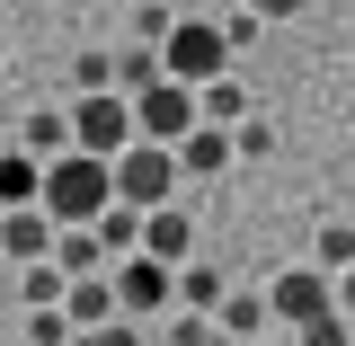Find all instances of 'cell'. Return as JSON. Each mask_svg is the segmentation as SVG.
<instances>
[{
	"label": "cell",
	"instance_id": "1",
	"mask_svg": "<svg viewBox=\"0 0 355 346\" xmlns=\"http://www.w3.org/2000/svg\"><path fill=\"white\" fill-rule=\"evenodd\" d=\"M116 205V160H98V151H62L53 169H44V214L62 222V231H80Z\"/></svg>",
	"mask_w": 355,
	"mask_h": 346
},
{
	"label": "cell",
	"instance_id": "2",
	"mask_svg": "<svg viewBox=\"0 0 355 346\" xmlns=\"http://www.w3.org/2000/svg\"><path fill=\"white\" fill-rule=\"evenodd\" d=\"M71 142L98 151V160H125L142 125H133V89H98V98H71Z\"/></svg>",
	"mask_w": 355,
	"mask_h": 346
},
{
	"label": "cell",
	"instance_id": "3",
	"mask_svg": "<svg viewBox=\"0 0 355 346\" xmlns=\"http://www.w3.org/2000/svg\"><path fill=\"white\" fill-rule=\"evenodd\" d=\"M160 62H169V80H187V89L222 80V71H231V27L178 18V27H169V44H160Z\"/></svg>",
	"mask_w": 355,
	"mask_h": 346
},
{
	"label": "cell",
	"instance_id": "4",
	"mask_svg": "<svg viewBox=\"0 0 355 346\" xmlns=\"http://www.w3.org/2000/svg\"><path fill=\"white\" fill-rule=\"evenodd\" d=\"M133 125H142V142H187V133L205 125V107H196V89L187 80H169V71H160V80L151 89H133Z\"/></svg>",
	"mask_w": 355,
	"mask_h": 346
},
{
	"label": "cell",
	"instance_id": "5",
	"mask_svg": "<svg viewBox=\"0 0 355 346\" xmlns=\"http://www.w3.org/2000/svg\"><path fill=\"white\" fill-rule=\"evenodd\" d=\"M178 178H187V169H178L169 142H133L125 160H116V205H133V214H160Z\"/></svg>",
	"mask_w": 355,
	"mask_h": 346
},
{
	"label": "cell",
	"instance_id": "6",
	"mask_svg": "<svg viewBox=\"0 0 355 346\" xmlns=\"http://www.w3.org/2000/svg\"><path fill=\"white\" fill-rule=\"evenodd\" d=\"M116 302H125V320H142V311H178V266L160 258H116Z\"/></svg>",
	"mask_w": 355,
	"mask_h": 346
},
{
	"label": "cell",
	"instance_id": "7",
	"mask_svg": "<svg viewBox=\"0 0 355 346\" xmlns=\"http://www.w3.org/2000/svg\"><path fill=\"white\" fill-rule=\"evenodd\" d=\"M266 302H275V320H293V329H302V320H320V311H338V275H320V266H284V275H275V284H266Z\"/></svg>",
	"mask_w": 355,
	"mask_h": 346
},
{
	"label": "cell",
	"instance_id": "8",
	"mask_svg": "<svg viewBox=\"0 0 355 346\" xmlns=\"http://www.w3.org/2000/svg\"><path fill=\"white\" fill-rule=\"evenodd\" d=\"M53 240H62V222L44 214V205L0 214V258H9V266H44V258H53Z\"/></svg>",
	"mask_w": 355,
	"mask_h": 346
},
{
	"label": "cell",
	"instance_id": "9",
	"mask_svg": "<svg viewBox=\"0 0 355 346\" xmlns=\"http://www.w3.org/2000/svg\"><path fill=\"white\" fill-rule=\"evenodd\" d=\"M142 258H160V266H187V258H196V222H187V205L142 214Z\"/></svg>",
	"mask_w": 355,
	"mask_h": 346
},
{
	"label": "cell",
	"instance_id": "10",
	"mask_svg": "<svg viewBox=\"0 0 355 346\" xmlns=\"http://www.w3.org/2000/svg\"><path fill=\"white\" fill-rule=\"evenodd\" d=\"M62 311H71V329H107V320H125V302H116V266H107V275H71Z\"/></svg>",
	"mask_w": 355,
	"mask_h": 346
},
{
	"label": "cell",
	"instance_id": "11",
	"mask_svg": "<svg viewBox=\"0 0 355 346\" xmlns=\"http://www.w3.org/2000/svg\"><path fill=\"white\" fill-rule=\"evenodd\" d=\"M18 205H44V160L36 151H0V214Z\"/></svg>",
	"mask_w": 355,
	"mask_h": 346
},
{
	"label": "cell",
	"instance_id": "12",
	"mask_svg": "<svg viewBox=\"0 0 355 346\" xmlns=\"http://www.w3.org/2000/svg\"><path fill=\"white\" fill-rule=\"evenodd\" d=\"M18 151H36L44 169H53L62 151H80V142H71V107H27V142H18Z\"/></svg>",
	"mask_w": 355,
	"mask_h": 346
},
{
	"label": "cell",
	"instance_id": "13",
	"mask_svg": "<svg viewBox=\"0 0 355 346\" xmlns=\"http://www.w3.org/2000/svg\"><path fill=\"white\" fill-rule=\"evenodd\" d=\"M231 160H240V151H231V133H222V125H196L187 142H178V169H187V178H222Z\"/></svg>",
	"mask_w": 355,
	"mask_h": 346
},
{
	"label": "cell",
	"instance_id": "14",
	"mask_svg": "<svg viewBox=\"0 0 355 346\" xmlns=\"http://www.w3.org/2000/svg\"><path fill=\"white\" fill-rule=\"evenodd\" d=\"M222 302H231L222 266H205V258H187V266H178V311H205V320H214Z\"/></svg>",
	"mask_w": 355,
	"mask_h": 346
},
{
	"label": "cell",
	"instance_id": "15",
	"mask_svg": "<svg viewBox=\"0 0 355 346\" xmlns=\"http://www.w3.org/2000/svg\"><path fill=\"white\" fill-rule=\"evenodd\" d=\"M266 320H275V302H266V293H231V302L214 311V329H222V338H240V346H258Z\"/></svg>",
	"mask_w": 355,
	"mask_h": 346
},
{
	"label": "cell",
	"instance_id": "16",
	"mask_svg": "<svg viewBox=\"0 0 355 346\" xmlns=\"http://www.w3.org/2000/svg\"><path fill=\"white\" fill-rule=\"evenodd\" d=\"M196 107H205V125H222V133H240V125H249V89L231 80V71L196 89Z\"/></svg>",
	"mask_w": 355,
	"mask_h": 346
},
{
	"label": "cell",
	"instance_id": "17",
	"mask_svg": "<svg viewBox=\"0 0 355 346\" xmlns=\"http://www.w3.org/2000/svg\"><path fill=\"white\" fill-rule=\"evenodd\" d=\"M53 266H62V275H107V240H98V231H62V240H53Z\"/></svg>",
	"mask_w": 355,
	"mask_h": 346
},
{
	"label": "cell",
	"instance_id": "18",
	"mask_svg": "<svg viewBox=\"0 0 355 346\" xmlns=\"http://www.w3.org/2000/svg\"><path fill=\"white\" fill-rule=\"evenodd\" d=\"M311 266H320V275H347L355 266V222H320V231H311Z\"/></svg>",
	"mask_w": 355,
	"mask_h": 346
},
{
	"label": "cell",
	"instance_id": "19",
	"mask_svg": "<svg viewBox=\"0 0 355 346\" xmlns=\"http://www.w3.org/2000/svg\"><path fill=\"white\" fill-rule=\"evenodd\" d=\"M98 89H116V44H80L71 53V98H98Z\"/></svg>",
	"mask_w": 355,
	"mask_h": 346
},
{
	"label": "cell",
	"instance_id": "20",
	"mask_svg": "<svg viewBox=\"0 0 355 346\" xmlns=\"http://www.w3.org/2000/svg\"><path fill=\"white\" fill-rule=\"evenodd\" d=\"M89 231L107 240V258H133V249H142V214H133V205H107V214L89 222Z\"/></svg>",
	"mask_w": 355,
	"mask_h": 346
},
{
	"label": "cell",
	"instance_id": "21",
	"mask_svg": "<svg viewBox=\"0 0 355 346\" xmlns=\"http://www.w3.org/2000/svg\"><path fill=\"white\" fill-rule=\"evenodd\" d=\"M160 71H169V62H160V44H116V89H151Z\"/></svg>",
	"mask_w": 355,
	"mask_h": 346
},
{
	"label": "cell",
	"instance_id": "22",
	"mask_svg": "<svg viewBox=\"0 0 355 346\" xmlns=\"http://www.w3.org/2000/svg\"><path fill=\"white\" fill-rule=\"evenodd\" d=\"M178 18H187V9H169V0H142L125 27H133V44H169V27H178Z\"/></svg>",
	"mask_w": 355,
	"mask_h": 346
},
{
	"label": "cell",
	"instance_id": "23",
	"mask_svg": "<svg viewBox=\"0 0 355 346\" xmlns=\"http://www.w3.org/2000/svg\"><path fill=\"white\" fill-rule=\"evenodd\" d=\"M293 346H355V320H347V311H320V320L293 329Z\"/></svg>",
	"mask_w": 355,
	"mask_h": 346
},
{
	"label": "cell",
	"instance_id": "24",
	"mask_svg": "<svg viewBox=\"0 0 355 346\" xmlns=\"http://www.w3.org/2000/svg\"><path fill=\"white\" fill-rule=\"evenodd\" d=\"M71 311H27V346H71Z\"/></svg>",
	"mask_w": 355,
	"mask_h": 346
},
{
	"label": "cell",
	"instance_id": "25",
	"mask_svg": "<svg viewBox=\"0 0 355 346\" xmlns=\"http://www.w3.org/2000/svg\"><path fill=\"white\" fill-rule=\"evenodd\" d=\"M231 151H240V160H266V151H275V125H266V116H249V125L231 133Z\"/></svg>",
	"mask_w": 355,
	"mask_h": 346
},
{
	"label": "cell",
	"instance_id": "26",
	"mask_svg": "<svg viewBox=\"0 0 355 346\" xmlns=\"http://www.w3.org/2000/svg\"><path fill=\"white\" fill-rule=\"evenodd\" d=\"M71 346H142V329H133V320H107V329H80Z\"/></svg>",
	"mask_w": 355,
	"mask_h": 346
},
{
	"label": "cell",
	"instance_id": "27",
	"mask_svg": "<svg viewBox=\"0 0 355 346\" xmlns=\"http://www.w3.org/2000/svg\"><path fill=\"white\" fill-rule=\"evenodd\" d=\"M240 9H249V18H266V27H275V18H293L302 0H240Z\"/></svg>",
	"mask_w": 355,
	"mask_h": 346
},
{
	"label": "cell",
	"instance_id": "28",
	"mask_svg": "<svg viewBox=\"0 0 355 346\" xmlns=\"http://www.w3.org/2000/svg\"><path fill=\"white\" fill-rule=\"evenodd\" d=\"M338 311H347V320H355V266H347V275H338Z\"/></svg>",
	"mask_w": 355,
	"mask_h": 346
},
{
	"label": "cell",
	"instance_id": "29",
	"mask_svg": "<svg viewBox=\"0 0 355 346\" xmlns=\"http://www.w3.org/2000/svg\"><path fill=\"white\" fill-rule=\"evenodd\" d=\"M178 9H187V18H196V9H205V0H178Z\"/></svg>",
	"mask_w": 355,
	"mask_h": 346
},
{
	"label": "cell",
	"instance_id": "30",
	"mask_svg": "<svg viewBox=\"0 0 355 346\" xmlns=\"http://www.w3.org/2000/svg\"><path fill=\"white\" fill-rule=\"evenodd\" d=\"M0 266H9V258H0Z\"/></svg>",
	"mask_w": 355,
	"mask_h": 346
}]
</instances>
